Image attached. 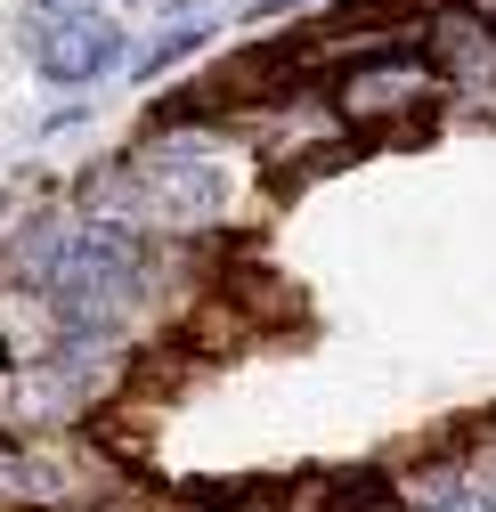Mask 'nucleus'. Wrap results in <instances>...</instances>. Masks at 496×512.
Instances as JSON below:
<instances>
[{"instance_id": "7ed1b4c3", "label": "nucleus", "mask_w": 496, "mask_h": 512, "mask_svg": "<svg viewBox=\"0 0 496 512\" xmlns=\"http://www.w3.org/2000/svg\"><path fill=\"white\" fill-rule=\"evenodd\" d=\"M415 98H431V66H423V57H375V66H358L342 82V106L358 122H375L391 106H415Z\"/></svg>"}, {"instance_id": "6e6552de", "label": "nucleus", "mask_w": 496, "mask_h": 512, "mask_svg": "<svg viewBox=\"0 0 496 512\" xmlns=\"http://www.w3.org/2000/svg\"><path fill=\"white\" fill-rule=\"evenodd\" d=\"M0 358H9V350H0Z\"/></svg>"}, {"instance_id": "f257e3e1", "label": "nucleus", "mask_w": 496, "mask_h": 512, "mask_svg": "<svg viewBox=\"0 0 496 512\" xmlns=\"http://www.w3.org/2000/svg\"><path fill=\"white\" fill-rule=\"evenodd\" d=\"M17 269L33 285H49L57 317H66L74 334H106L114 317L131 309V293H139V244L122 228H106V220H82V228L41 220L17 244Z\"/></svg>"}, {"instance_id": "20e7f679", "label": "nucleus", "mask_w": 496, "mask_h": 512, "mask_svg": "<svg viewBox=\"0 0 496 512\" xmlns=\"http://www.w3.org/2000/svg\"><path fill=\"white\" fill-rule=\"evenodd\" d=\"M147 204L171 212V220H204V212H220V171H204V163H147Z\"/></svg>"}, {"instance_id": "423d86ee", "label": "nucleus", "mask_w": 496, "mask_h": 512, "mask_svg": "<svg viewBox=\"0 0 496 512\" xmlns=\"http://www.w3.org/2000/svg\"><path fill=\"white\" fill-rule=\"evenodd\" d=\"M472 9H480V25H488V33H496V0H472Z\"/></svg>"}, {"instance_id": "39448f33", "label": "nucleus", "mask_w": 496, "mask_h": 512, "mask_svg": "<svg viewBox=\"0 0 496 512\" xmlns=\"http://www.w3.org/2000/svg\"><path fill=\"white\" fill-rule=\"evenodd\" d=\"M196 41H204V25H179V33H163V41H155V49H147V57H139V82H155V74H163V66H171V57H188V49H196Z\"/></svg>"}, {"instance_id": "f03ea898", "label": "nucleus", "mask_w": 496, "mask_h": 512, "mask_svg": "<svg viewBox=\"0 0 496 512\" xmlns=\"http://www.w3.org/2000/svg\"><path fill=\"white\" fill-rule=\"evenodd\" d=\"M33 49H41V74L49 82H90V74H106L114 57H122V25L106 9H66V17L41 25Z\"/></svg>"}, {"instance_id": "0eeeda50", "label": "nucleus", "mask_w": 496, "mask_h": 512, "mask_svg": "<svg viewBox=\"0 0 496 512\" xmlns=\"http://www.w3.org/2000/svg\"><path fill=\"white\" fill-rule=\"evenodd\" d=\"M171 9H196V0H171Z\"/></svg>"}]
</instances>
